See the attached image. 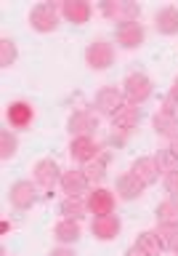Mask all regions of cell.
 Returning a JSON list of instances; mask_svg holds the SVG:
<instances>
[{"mask_svg":"<svg viewBox=\"0 0 178 256\" xmlns=\"http://www.w3.org/2000/svg\"><path fill=\"white\" fill-rule=\"evenodd\" d=\"M157 227H178V200H163L155 211Z\"/></svg>","mask_w":178,"mask_h":256,"instance_id":"603a6c76","label":"cell"},{"mask_svg":"<svg viewBox=\"0 0 178 256\" xmlns=\"http://www.w3.org/2000/svg\"><path fill=\"white\" fill-rule=\"evenodd\" d=\"M85 64L96 72H104L115 64V46L107 43V40H93L85 48Z\"/></svg>","mask_w":178,"mask_h":256,"instance_id":"3957f363","label":"cell"},{"mask_svg":"<svg viewBox=\"0 0 178 256\" xmlns=\"http://www.w3.org/2000/svg\"><path fill=\"white\" fill-rule=\"evenodd\" d=\"M123 94H125L128 102L139 107V104L149 102V96L155 94V83H152L149 75H144V72H131L123 83Z\"/></svg>","mask_w":178,"mask_h":256,"instance_id":"6da1fadb","label":"cell"},{"mask_svg":"<svg viewBox=\"0 0 178 256\" xmlns=\"http://www.w3.org/2000/svg\"><path fill=\"white\" fill-rule=\"evenodd\" d=\"M125 256H152V254H147V251H144V248L141 246H131V248H128V251H125Z\"/></svg>","mask_w":178,"mask_h":256,"instance_id":"1f68e13d","label":"cell"},{"mask_svg":"<svg viewBox=\"0 0 178 256\" xmlns=\"http://www.w3.org/2000/svg\"><path fill=\"white\" fill-rule=\"evenodd\" d=\"M16 152H19V139H16L8 128H3V131H0V158L11 160Z\"/></svg>","mask_w":178,"mask_h":256,"instance_id":"484cf974","label":"cell"},{"mask_svg":"<svg viewBox=\"0 0 178 256\" xmlns=\"http://www.w3.org/2000/svg\"><path fill=\"white\" fill-rule=\"evenodd\" d=\"M101 155V144L93 139V136H77V139H72L69 144V158L75 160V163H93V160H99Z\"/></svg>","mask_w":178,"mask_h":256,"instance_id":"52a82bcc","label":"cell"},{"mask_svg":"<svg viewBox=\"0 0 178 256\" xmlns=\"http://www.w3.org/2000/svg\"><path fill=\"white\" fill-rule=\"evenodd\" d=\"M91 14H93V8L85 0H64V6H61L64 22L75 24V27H83V24L91 22Z\"/></svg>","mask_w":178,"mask_h":256,"instance_id":"9a60e30c","label":"cell"},{"mask_svg":"<svg viewBox=\"0 0 178 256\" xmlns=\"http://www.w3.org/2000/svg\"><path fill=\"white\" fill-rule=\"evenodd\" d=\"M96 126H99V120H96V115L88 110H75L67 120V131L72 134V139H77V136H91L96 131Z\"/></svg>","mask_w":178,"mask_h":256,"instance_id":"7c38bea8","label":"cell"},{"mask_svg":"<svg viewBox=\"0 0 178 256\" xmlns=\"http://www.w3.org/2000/svg\"><path fill=\"white\" fill-rule=\"evenodd\" d=\"M80 235H83V232H80V222H75V219H61V222L53 227V238L59 240L61 246L77 243Z\"/></svg>","mask_w":178,"mask_h":256,"instance_id":"7402d4cb","label":"cell"},{"mask_svg":"<svg viewBox=\"0 0 178 256\" xmlns=\"http://www.w3.org/2000/svg\"><path fill=\"white\" fill-rule=\"evenodd\" d=\"M152 126H155V134H157V136H168V139L178 136V115H176L173 110H160V112H155Z\"/></svg>","mask_w":178,"mask_h":256,"instance_id":"d6986e66","label":"cell"},{"mask_svg":"<svg viewBox=\"0 0 178 256\" xmlns=\"http://www.w3.org/2000/svg\"><path fill=\"white\" fill-rule=\"evenodd\" d=\"M61 168L59 163H56L53 158H43V160H37L35 168H32V176H35V184L37 187H43V190H53L56 184L61 182Z\"/></svg>","mask_w":178,"mask_h":256,"instance_id":"9c48e42d","label":"cell"},{"mask_svg":"<svg viewBox=\"0 0 178 256\" xmlns=\"http://www.w3.org/2000/svg\"><path fill=\"white\" fill-rule=\"evenodd\" d=\"M16 59H19V48H16V43L11 38H0V67L8 70L11 64H16Z\"/></svg>","mask_w":178,"mask_h":256,"instance_id":"cb8c5ba5","label":"cell"},{"mask_svg":"<svg viewBox=\"0 0 178 256\" xmlns=\"http://www.w3.org/2000/svg\"><path fill=\"white\" fill-rule=\"evenodd\" d=\"M128 104V99H125V94L123 91H117V88H112V86H104V88H99V94H96V99H93V107H96V112L99 115H104V118H115L120 110H123Z\"/></svg>","mask_w":178,"mask_h":256,"instance_id":"7a4b0ae2","label":"cell"},{"mask_svg":"<svg viewBox=\"0 0 178 256\" xmlns=\"http://www.w3.org/2000/svg\"><path fill=\"white\" fill-rule=\"evenodd\" d=\"M83 171H85V176H88V182L96 187V184L104 182V176H107V160H104V158L93 160V163H88V166L83 168Z\"/></svg>","mask_w":178,"mask_h":256,"instance_id":"4316f807","label":"cell"},{"mask_svg":"<svg viewBox=\"0 0 178 256\" xmlns=\"http://www.w3.org/2000/svg\"><path fill=\"white\" fill-rule=\"evenodd\" d=\"M59 214L64 216V219H75L80 222L83 216L88 214V200L83 195H72V198H64L61 206H59Z\"/></svg>","mask_w":178,"mask_h":256,"instance_id":"44dd1931","label":"cell"},{"mask_svg":"<svg viewBox=\"0 0 178 256\" xmlns=\"http://www.w3.org/2000/svg\"><path fill=\"white\" fill-rule=\"evenodd\" d=\"M157 238H160V246L163 251H173L176 243H178V227H157Z\"/></svg>","mask_w":178,"mask_h":256,"instance_id":"83f0119b","label":"cell"},{"mask_svg":"<svg viewBox=\"0 0 178 256\" xmlns=\"http://www.w3.org/2000/svg\"><path fill=\"white\" fill-rule=\"evenodd\" d=\"M120 230H123V222L117 219L115 214H109V216H93V222H91V232H93V238L96 240H115L120 235Z\"/></svg>","mask_w":178,"mask_h":256,"instance_id":"5bb4252c","label":"cell"},{"mask_svg":"<svg viewBox=\"0 0 178 256\" xmlns=\"http://www.w3.org/2000/svg\"><path fill=\"white\" fill-rule=\"evenodd\" d=\"M115 190H117V195L123 198V200H136V198H141L144 195V184L136 179V176L128 171V174H120L117 176V184H115Z\"/></svg>","mask_w":178,"mask_h":256,"instance_id":"ffe728a7","label":"cell"},{"mask_svg":"<svg viewBox=\"0 0 178 256\" xmlns=\"http://www.w3.org/2000/svg\"><path fill=\"white\" fill-rule=\"evenodd\" d=\"M155 30L165 38L178 35V6H165L155 14Z\"/></svg>","mask_w":178,"mask_h":256,"instance_id":"e0dca14e","label":"cell"},{"mask_svg":"<svg viewBox=\"0 0 178 256\" xmlns=\"http://www.w3.org/2000/svg\"><path fill=\"white\" fill-rule=\"evenodd\" d=\"M5 120H8V126L16 128V131H24V128H29L32 126V120H35V107H32L29 102H11L5 107Z\"/></svg>","mask_w":178,"mask_h":256,"instance_id":"8fae6325","label":"cell"},{"mask_svg":"<svg viewBox=\"0 0 178 256\" xmlns=\"http://www.w3.org/2000/svg\"><path fill=\"white\" fill-rule=\"evenodd\" d=\"M168 150H171L173 155L178 158V136H173V139H171V144H168Z\"/></svg>","mask_w":178,"mask_h":256,"instance_id":"836d02e7","label":"cell"},{"mask_svg":"<svg viewBox=\"0 0 178 256\" xmlns=\"http://www.w3.org/2000/svg\"><path fill=\"white\" fill-rule=\"evenodd\" d=\"M101 14L107 16L109 22H115L117 27L120 24H128V22H139V6L136 3H128V0H104L99 6Z\"/></svg>","mask_w":178,"mask_h":256,"instance_id":"5b68a950","label":"cell"},{"mask_svg":"<svg viewBox=\"0 0 178 256\" xmlns=\"http://www.w3.org/2000/svg\"><path fill=\"white\" fill-rule=\"evenodd\" d=\"M139 120H141V110L136 107V104L128 102L125 107L120 110L115 118H112V126H115V131H120L123 136H128L136 126H139Z\"/></svg>","mask_w":178,"mask_h":256,"instance_id":"ac0fdd59","label":"cell"},{"mask_svg":"<svg viewBox=\"0 0 178 256\" xmlns=\"http://www.w3.org/2000/svg\"><path fill=\"white\" fill-rule=\"evenodd\" d=\"M136 246H141L144 251L152 254V256H157L160 251H163V246H160V238H157L155 230H144V232H139V238H136Z\"/></svg>","mask_w":178,"mask_h":256,"instance_id":"d4e9b609","label":"cell"},{"mask_svg":"<svg viewBox=\"0 0 178 256\" xmlns=\"http://www.w3.org/2000/svg\"><path fill=\"white\" fill-rule=\"evenodd\" d=\"M165 192L173 200H178V168H176V171H171V174H165Z\"/></svg>","mask_w":178,"mask_h":256,"instance_id":"f546056e","label":"cell"},{"mask_svg":"<svg viewBox=\"0 0 178 256\" xmlns=\"http://www.w3.org/2000/svg\"><path fill=\"white\" fill-rule=\"evenodd\" d=\"M8 203H11L16 211H27L37 203V190L35 184L27 182V179H19L8 187Z\"/></svg>","mask_w":178,"mask_h":256,"instance_id":"8992f818","label":"cell"},{"mask_svg":"<svg viewBox=\"0 0 178 256\" xmlns=\"http://www.w3.org/2000/svg\"><path fill=\"white\" fill-rule=\"evenodd\" d=\"M48 256H77L75 251H72V248L69 246H61V248H53V251L51 254H48Z\"/></svg>","mask_w":178,"mask_h":256,"instance_id":"4dcf8cb0","label":"cell"},{"mask_svg":"<svg viewBox=\"0 0 178 256\" xmlns=\"http://www.w3.org/2000/svg\"><path fill=\"white\" fill-rule=\"evenodd\" d=\"M131 174L144 184V187H152V184H157V182H160V174H163V171H160V166H157V160H155V158L144 155V158H136V160H133Z\"/></svg>","mask_w":178,"mask_h":256,"instance_id":"4fadbf2b","label":"cell"},{"mask_svg":"<svg viewBox=\"0 0 178 256\" xmlns=\"http://www.w3.org/2000/svg\"><path fill=\"white\" fill-rule=\"evenodd\" d=\"M61 192L67 198L72 195H83V192H88V187H91V182H88V176L83 168H72V171H64L61 174Z\"/></svg>","mask_w":178,"mask_h":256,"instance_id":"2e32d148","label":"cell"},{"mask_svg":"<svg viewBox=\"0 0 178 256\" xmlns=\"http://www.w3.org/2000/svg\"><path fill=\"white\" fill-rule=\"evenodd\" d=\"M85 200H88V214H93V216H109V214H115V206H117L115 192L104 190V187H93L85 195Z\"/></svg>","mask_w":178,"mask_h":256,"instance_id":"30bf717a","label":"cell"},{"mask_svg":"<svg viewBox=\"0 0 178 256\" xmlns=\"http://www.w3.org/2000/svg\"><path fill=\"white\" fill-rule=\"evenodd\" d=\"M29 27L40 32V35H48V32H53L59 27V11H56L53 3H37L32 6L29 11Z\"/></svg>","mask_w":178,"mask_h":256,"instance_id":"277c9868","label":"cell"},{"mask_svg":"<svg viewBox=\"0 0 178 256\" xmlns=\"http://www.w3.org/2000/svg\"><path fill=\"white\" fill-rule=\"evenodd\" d=\"M115 40H117L120 48H125V51H133V48L144 46V40H147V30H144L141 22L120 24V27H115Z\"/></svg>","mask_w":178,"mask_h":256,"instance_id":"ba28073f","label":"cell"},{"mask_svg":"<svg viewBox=\"0 0 178 256\" xmlns=\"http://www.w3.org/2000/svg\"><path fill=\"white\" fill-rule=\"evenodd\" d=\"M173 256H178V243H176V248H173Z\"/></svg>","mask_w":178,"mask_h":256,"instance_id":"e575fe53","label":"cell"},{"mask_svg":"<svg viewBox=\"0 0 178 256\" xmlns=\"http://www.w3.org/2000/svg\"><path fill=\"white\" fill-rule=\"evenodd\" d=\"M171 99H173V104H178V75H176L173 86H171Z\"/></svg>","mask_w":178,"mask_h":256,"instance_id":"d6a6232c","label":"cell"},{"mask_svg":"<svg viewBox=\"0 0 178 256\" xmlns=\"http://www.w3.org/2000/svg\"><path fill=\"white\" fill-rule=\"evenodd\" d=\"M155 160H157V166H160V171H163V174H171V171H176V168H178V158L168 147L160 150L157 155H155Z\"/></svg>","mask_w":178,"mask_h":256,"instance_id":"f1b7e54d","label":"cell"}]
</instances>
